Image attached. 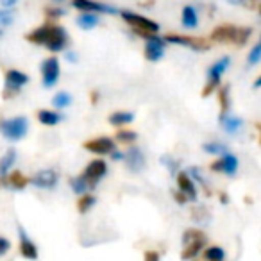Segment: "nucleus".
Segmentation results:
<instances>
[{"instance_id":"18","label":"nucleus","mask_w":261,"mask_h":261,"mask_svg":"<svg viewBox=\"0 0 261 261\" xmlns=\"http://www.w3.org/2000/svg\"><path fill=\"white\" fill-rule=\"evenodd\" d=\"M177 186L179 190H181L182 193H185L188 199L192 200H197V188H195V182H193V179L190 177V174H186V172H177Z\"/></svg>"},{"instance_id":"35","label":"nucleus","mask_w":261,"mask_h":261,"mask_svg":"<svg viewBox=\"0 0 261 261\" xmlns=\"http://www.w3.org/2000/svg\"><path fill=\"white\" fill-rule=\"evenodd\" d=\"M13 13L9 11L8 8H4V9H0V25L2 27H9L13 23Z\"/></svg>"},{"instance_id":"4","label":"nucleus","mask_w":261,"mask_h":261,"mask_svg":"<svg viewBox=\"0 0 261 261\" xmlns=\"http://www.w3.org/2000/svg\"><path fill=\"white\" fill-rule=\"evenodd\" d=\"M27 130H29V122L25 116L0 120V135L9 142H18V140L25 138Z\"/></svg>"},{"instance_id":"32","label":"nucleus","mask_w":261,"mask_h":261,"mask_svg":"<svg viewBox=\"0 0 261 261\" xmlns=\"http://www.w3.org/2000/svg\"><path fill=\"white\" fill-rule=\"evenodd\" d=\"M218 100H220V106H222L220 113H227L229 111V86L227 84L218 90Z\"/></svg>"},{"instance_id":"9","label":"nucleus","mask_w":261,"mask_h":261,"mask_svg":"<svg viewBox=\"0 0 261 261\" xmlns=\"http://www.w3.org/2000/svg\"><path fill=\"white\" fill-rule=\"evenodd\" d=\"M167 41L175 45H182L186 48H192V50L197 52H204V50H210V43L202 38H193V36H181V34H168L165 38Z\"/></svg>"},{"instance_id":"5","label":"nucleus","mask_w":261,"mask_h":261,"mask_svg":"<svg viewBox=\"0 0 261 261\" xmlns=\"http://www.w3.org/2000/svg\"><path fill=\"white\" fill-rule=\"evenodd\" d=\"M229 63H231V59L225 56V58L218 59L215 65L210 66V70H207V83L202 90V97H210L217 88H220V79L225 70L229 68Z\"/></svg>"},{"instance_id":"20","label":"nucleus","mask_w":261,"mask_h":261,"mask_svg":"<svg viewBox=\"0 0 261 261\" xmlns=\"http://www.w3.org/2000/svg\"><path fill=\"white\" fill-rule=\"evenodd\" d=\"M218 120H220L222 127L227 130L229 135H234V133H238V130L242 129V125H243L242 118H238V116H231V115H227V113H220Z\"/></svg>"},{"instance_id":"12","label":"nucleus","mask_w":261,"mask_h":261,"mask_svg":"<svg viewBox=\"0 0 261 261\" xmlns=\"http://www.w3.org/2000/svg\"><path fill=\"white\" fill-rule=\"evenodd\" d=\"M72 6L79 11H90V13H108V15H116L118 9L108 4H100L95 0H72Z\"/></svg>"},{"instance_id":"10","label":"nucleus","mask_w":261,"mask_h":261,"mask_svg":"<svg viewBox=\"0 0 261 261\" xmlns=\"http://www.w3.org/2000/svg\"><path fill=\"white\" fill-rule=\"evenodd\" d=\"M31 185H34L36 188H41V190H52L58 186L59 182V175L56 170L52 168H45V170H40L38 174H34L33 177L29 179Z\"/></svg>"},{"instance_id":"26","label":"nucleus","mask_w":261,"mask_h":261,"mask_svg":"<svg viewBox=\"0 0 261 261\" xmlns=\"http://www.w3.org/2000/svg\"><path fill=\"white\" fill-rule=\"evenodd\" d=\"M52 104H54L56 108H68V106L72 104V95H70L68 91H59V93H56L54 98H52Z\"/></svg>"},{"instance_id":"36","label":"nucleus","mask_w":261,"mask_h":261,"mask_svg":"<svg viewBox=\"0 0 261 261\" xmlns=\"http://www.w3.org/2000/svg\"><path fill=\"white\" fill-rule=\"evenodd\" d=\"M45 15H47V18H52V20L61 18V16L65 15V9H61V8H47V9H45Z\"/></svg>"},{"instance_id":"42","label":"nucleus","mask_w":261,"mask_h":261,"mask_svg":"<svg viewBox=\"0 0 261 261\" xmlns=\"http://www.w3.org/2000/svg\"><path fill=\"white\" fill-rule=\"evenodd\" d=\"M111 158H113V160H115V161H122L123 158H125V154L118 152V150H113V152H111Z\"/></svg>"},{"instance_id":"23","label":"nucleus","mask_w":261,"mask_h":261,"mask_svg":"<svg viewBox=\"0 0 261 261\" xmlns=\"http://www.w3.org/2000/svg\"><path fill=\"white\" fill-rule=\"evenodd\" d=\"M77 25L83 31H91L93 27L98 25V16L95 15V13L84 11L81 16H77Z\"/></svg>"},{"instance_id":"48","label":"nucleus","mask_w":261,"mask_h":261,"mask_svg":"<svg viewBox=\"0 0 261 261\" xmlns=\"http://www.w3.org/2000/svg\"><path fill=\"white\" fill-rule=\"evenodd\" d=\"M97 98H98V93H97V91H95L93 97H91V102H97Z\"/></svg>"},{"instance_id":"40","label":"nucleus","mask_w":261,"mask_h":261,"mask_svg":"<svg viewBox=\"0 0 261 261\" xmlns=\"http://www.w3.org/2000/svg\"><path fill=\"white\" fill-rule=\"evenodd\" d=\"M18 0H0V4H2V8H8V9H11L13 6L16 4Z\"/></svg>"},{"instance_id":"6","label":"nucleus","mask_w":261,"mask_h":261,"mask_svg":"<svg viewBox=\"0 0 261 261\" xmlns=\"http://www.w3.org/2000/svg\"><path fill=\"white\" fill-rule=\"evenodd\" d=\"M29 83V75L20 70H8L6 72V86H4V93L2 97L4 98H13L20 93L25 84Z\"/></svg>"},{"instance_id":"38","label":"nucleus","mask_w":261,"mask_h":261,"mask_svg":"<svg viewBox=\"0 0 261 261\" xmlns=\"http://www.w3.org/2000/svg\"><path fill=\"white\" fill-rule=\"evenodd\" d=\"M188 174L192 175V179H195V181H199L200 185L204 186V188H206V186H207V185H206V181H204V179H202V175H200V170H199V168H197V167H192V168H190Z\"/></svg>"},{"instance_id":"11","label":"nucleus","mask_w":261,"mask_h":261,"mask_svg":"<svg viewBox=\"0 0 261 261\" xmlns=\"http://www.w3.org/2000/svg\"><path fill=\"white\" fill-rule=\"evenodd\" d=\"M41 77H43V86L52 88L59 81V61L56 58H48L41 63Z\"/></svg>"},{"instance_id":"27","label":"nucleus","mask_w":261,"mask_h":261,"mask_svg":"<svg viewBox=\"0 0 261 261\" xmlns=\"http://www.w3.org/2000/svg\"><path fill=\"white\" fill-rule=\"evenodd\" d=\"M97 202V199H95L93 195H83L79 199V202H77V210H79V213H88V211L93 207V204Z\"/></svg>"},{"instance_id":"16","label":"nucleus","mask_w":261,"mask_h":261,"mask_svg":"<svg viewBox=\"0 0 261 261\" xmlns=\"http://www.w3.org/2000/svg\"><path fill=\"white\" fill-rule=\"evenodd\" d=\"M84 149L93 154H98V156H104V154H111L115 150V142L111 138L100 136V138L90 140V142L84 143Z\"/></svg>"},{"instance_id":"45","label":"nucleus","mask_w":261,"mask_h":261,"mask_svg":"<svg viewBox=\"0 0 261 261\" xmlns=\"http://www.w3.org/2000/svg\"><path fill=\"white\" fill-rule=\"evenodd\" d=\"M254 88H261V75L257 77L256 81H254Z\"/></svg>"},{"instance_id":"41","label":"nucleus","mask_w":261,"mask_h":261,"mask_svg":"<svg viewBox=\"0 0 261 261\" xmlns=\"http://www.w3.org/2000/svg\"><path fill=\"white\" fill-rule=\"evenodd\" d=\"M145 259L147 261H158L160 259V254L158 252H145Z\"/></svg>"},{"instance_id":"37","label":"nucleus","mask_w":261,"mask_h":261,"mask_svg":"<svg viewBox=\"0 0 261 261\" xmlns=\"http://www.w3.org/2000/svg\"><path fill=\"white\" fill-rule=\"evenodd\" d=\"M9 249H11V242L8 238H4V236H0V257L6 256L9 252Z\"/></svg>"},{"instance_id":"34","label":"nucleus","mask_w":261,"mask_h":261,"mask_svg":"<svg viewBox=\"0 0 261 261\" xmlns=\"http://www.w3.org/2000/svg\"><path fill=\"white\" fill-rule=\"evenodd\" d=\"M259 61H261V40L249 52V65H257Z\"/></svg>"},{"instance_id":"43","label":"nucleus","mask_w":261,"mask_h":261,"mask_svg":"<svg viewBox=\"0 0 261 261\" xmlns=\"http://www.w3.org/2000/svg\"><path fill=\"white\" fill-rule=\"evenodd\" d=\"M66 61H70V63H77V54L75 52H66Z\"/></svg>"},{"instance_id":"8","label":"nucleus","mask_w":261,"mask_h":261,"mask_svg":"<svg viewBox=\"0 0 261 261\" xmlns=\"http://www.w3.org/2000/svg\"><path fill=\"white\" fill-rule=\"evenodd\" d=\"M106 174H108V165H106V161L95 160V161H91V163L88 165L83 175H84V179H86V182H88V188L93 190L95 186L102 181V177H104Z\"/></svg>"},{"instance_id":"2","label":"nucleus","mask_w":261,"mask_h":261,"mask_svg":"<svg viewBox=\"0 0 261 261\" xmlns=\"http://www.w3.org/2000/svg\"><path fill=\"white\" fill-rule=\"evenodd\" d=\"M250 27H236V25H220L217 29H213L211 33V40L217 41V43H232V45H245L250 38Z\"/></svg>"},{"instance_id":"30","label":"nucleus","mask_w":261,"mask_h":261,"mask_svg":"<svg viewBox=\"0 0 261 261\" xmlns=\"http://www.w3.org/2000/svg\"><path fill=\"white\" fill-rule=\"evenodd\" d=\"M136 138H138V135H136L135 130H123V129H120L118 133H116V140H118L120 143H135Z\"/></svg>"},{"instance_id":"7","label":"nucleus","mask_w":261,"mask_h":261,"mask_svg":"<svg viewBox=\"0 0 261 261\" xmlns=\"http://www.w3.org/2000/svg\"><path fill=\"white\" fill-rule=\"evenodd\" d=\"M120 16H122L135 31H147V33H158V31H160V25H158L156 22H152V20L145 18V16H142V15H136V13L122 11Z\"/></svg>"},{"instance_id":"3","label":"nucleus","mask_w":261,"mask_h":261,"mask_svg":"<svg viewBox=\"0 0 261 261\" xmlns=\"http://www.w3.org/2000/svg\"><path fill=\"white\" fill-rule=\"evenodd\" d=\"M207 238L202 231L199 229H186L182 234V259H193L199 256V252L202 250V247L206 245Z\"/></svg>"},{"instance_id":"47","label":"nucleus","mask_w":261,"mask_h":261,"mask_svg":"<svg viewBox=\"0 0 261 261\" xmlns=\"http://www.w3.org/2000/svg\"><path fill=\"white\" fill-rule=\"evenodd\" d=\"M257 130H259V145H261V122H257Z\"/></svg>"},{"instance_id":"49","label":"nucleus","mask_w":261,"mask_h":261,"mask_svg":"<svg viewBox=\"0 0 261 261\" xmlns=\"http://www.w3.org/2000/svg\"><path fill=\"white\" fill-rule=\"evenodd\" d=\"M54 2H63V0H54Z\"/></svg>"},{"instance_id":"46","label":"nucleus","mask_w":261,"mask_h":261,"mask_svg":"<svg viewBox=\"0 0 261 261\" xmlns=\"http://www.w3.org/2000/svg\"><path fill=\"white\" fill-rule=\"evenodd\" d=\"M220 200H222V202H227V195H225V193H222V195H220Z\"/></svg>"},{"instance_id":"29","label":"nucleus","mask_w":261,"mask_h":261,"mask_svg":"<svg viewBox=\"0 0 261 261\" xmlns=\"http://www.w3.org/2000/svg\"><path fill=\"white\" fill-rule=\"evenodd\" d=\"M70 188H72L75 193H84L86 190H90L88 188V182H86V179H84V175L70 179Z\"/></svg>"},{"instance_id":"22","label":"nucleus","mask_w":261,"mask_h":261,"mask_svg":"<svg viewBox=\"0 0 261 261\" xmlns=\"http://www.w3.org/2000/svg\"><path fill=\"white\" fill-rule=\"evenodd\" d=\"M182 27H186V29H195L197 25H199V16H197V11L193 6H186L185 9H182Z\"/></svg>"},{"instance_id":"24","label":"nucleus","mask_w":261,"mask_h":261,"mask_svg":"<svg viewBox=\"0 0 261 261\" xmlns=\"http://www.w3.org/2000/svg\"><path fill=\"white\" fill-rule=\"evenodd\" d=\"M38 120L43 125H58L63 120V115L56 111H48V109H41V111H38Z\"/></svg>"},{"instance_id":"17","label":"nucleus","mask_w":261,"mask_h":261,"mask_svg":"<svg viewBox=\"0 0 261 261\" xmlns=\"http://www.w3.org/2000/svg\"><path fill=\"white\" fill-rule=\"evenodd\" d=\"M18 236H20V254H22L23 257H27V259H36L38 247H36V243L27 236L23 227H18Z\"/></svg>"},{"instance_id":"33","label":"nucleus","mask_w":261,"mask_h":261,"mask_svg":"<svg viewBox=\"0 0 261 261\" xmlns=\"http://www.w3.org/2000/svg\"><path fill=\"white\" fill-rule=\"evenodd\" d=\"M207 154H217V156H222V154L227 152V147L222 145V143H204L202 147Z\"/></svg>"},{"instance_id":"28","label":"nucleus","mask_w":261,"mask_h":261,"mask_svg":"<svg viewBox=\"0 0 261 261\" xmlns=\"http://www.w3.org/2000/svg\"><path fill=\"white\" fill-rule=\"evenodd\" d=\"M204 257L210 261H222L225 257V252L222 247H210V249L204 250Z\"/></svg>"},{"instance_id":"21","label":"nucleus","mask_w":261,"mask_h":261,"mask_svg":"<svg viewBox=\"0 0 261 261\" xmlns=\"http://www.w3.org/2000/svg\"><path fill=\"white\" fill-rule=\"evenodd\" d=\"M15 161H16V150L15 149H9L4 156L0 158V179L6 177V175L9 174V170L13 168Z\"/></svg>"},{"instance_id":"15","label":"nucleus","mask_w":261,"mask_h":261,"mask_svg":"<svg viewBox=\"0 0 261 261\" xmlns=\"http://www.w3.org/2000/svg\"><path fill=\"white\" fill-rule=\"evenodd\" d=\"M123 160H125L127 168L130 172H135V174H138V172H142L145 168V156H143L140 147H129Z\"/></svg>"},{"instance_id":"1","label":"nucleus","mask_w":261,"mask_h":261,"mask_svg":"<svg viewBox=\"0 0 261 261\" xmlns=\"http://www.w3.org/2000/svg\"><path fill=\"white\" fill-rule=\"evenodd\" d=\"M27 41L34 45H43L50 52H61L68 45V34L63 27L54 25V23H45V25L34 29L33 33L27 34Z\"/></svg>"},{"instance_id":"31","label":"nucleus","mask_w":261,"mask_h":261,"mask_svg":"<svg viewBox=\"0 0 261 261\" xmlns=\"http://www.w3.org/2000/svg\"><path fill=\"white\" fill-rule=\"evenodd\" d=\"M161 163L165 165V167L168 168V172H170L172 175H177V170H179V161L174 160L172 156H168V154H165V156H161Z\"/></svg>"},{"instance_id":"50","label":"nucleus","mask_w":261,"mask_h":261,"mask_svg":"<svg viewBox=\"0 0 261 261\" xmlns=\"http://www.w3.org/2000/svg\"><path fill=\"white\" fill-rule=\"evenodd\" d=\"M259 15H261V6H259Z\"/></svg>"},{"instance_id":"25","label":"nucleus","mask_w":261,"mask_h":261,"mask_svg":"<svg viewBox=\"0 0 261 261\" xmlns=\"http://www.w3.org/2000/svg\"><path fill=\"white\" fill-rule=\"evenodd\" d=\"M133 120H135V115L129 111H116L109 116V123L115 127H122V125H125V123H130Z\"/></svg>"},{"instance_id":"44","label":"nucleus","mask_w":261,"mask_h":261,"mask_svg":"<svg viewBox=\"0 0 261 261\" xmlns=\"http://www.w3.org/2000/svg\"><path fill=\"white\" fill-rule=\"evenodd\" d=\"M229 4H232V6H242V4H245V0H227Z\"/></svg>"},{"instance_id":"14","label":"nucleus","mask_w":261,"mask_h":261,"mask_svg":"<svg viewBox=\"0 0 261 261\" xmlns=\"http://www.w3.org/2000/svg\"><path fill=\"white\" fill-rule=\"evenodd\" d=\"M211 170L224 172V174H227L229 177H232V175L236 174V170H238V158L232 156V154H227V152L222 154L220 160L211 163Z\"/></svg>"},{"instance_id":"39","label":"nucleus","mask_w":261,"mask_h":261,"mask_svg":"<svg viewBox=\"0 0 261 261\" xmlns=\"http://www.w3.org/2000/svg\"><path fill=\"white\" fill-rule=\"evenodd\" d=\"M174 199L177 200V202H179V204H181V206H182V204H185L186 200H188V197H186L185 193L181 192V190H179V192H175V190H174Z\"/></svg>"},{"instance_id":"19","label":"nucleus","mask_w":261,"mask_h":261,"mask_svg":"<svg viewBox=\"0 0 261 261\" xmlns=\"http://www.w3.org/2000/svg\"><path fill=\"white\" fill-rule=\"evenodd\" d=\"M0 181H2V185L4 186H9V188H15V190H23L27 185H29V179H27L25 175L18 170L8 174L6 177L0 179Z\"/></svg>"},{"instance_id":"13","label":"nucleus","mask_w":261,"mask_h":261,"mask_svg":"<svg viewBox=\"0 0 261 261\" xmlns=\"http://www.w3.org/2000/svg\"><path fill=\"white\" fill-rule=\"evenodd\" d=\"M163 54H165V40H161V38L156 36V34H150V36L147 38L145 58L149 59V61L156 63L163 58Z\"/></svg>"}]
</instances>
